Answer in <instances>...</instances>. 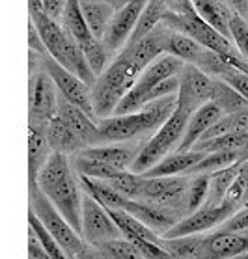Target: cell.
I'll return each instance as SVG.
<instances>
[{"label": "cell", "instance_id": "cell-30", "mask_svg": "<svg viewBox=\"0 0 248 259\" xmlns=\"http://www.w3.org/2000/svg\"><path fill=\"white\" fill-rule=\"evenodd\" d=\"M237 171H239V164L235 162V164L226 166V168H220V170L209 174V192H207V200L203 205L215 207L222 203V198H224L231 181L235 179Z\"/></svg>", "mask_w": 248, "mask_h": 259}, {"label": "cell", "instance_id": "cell-3", "mask_svg": "<svg viewBox=\"0 0 248 259\" xmlns=\"http://www.w3.org/2000/svg\"><path fill=\"white\" fill-rule=\"evenodd\" d=\"M176 110V94L151 101L144 108L131 114H112L105 119H99L97 131H99V142L108 144H119V142L131 140L144 133H155L166 119Z\"/></svg>", "mask_w": 248, "mask_h": 259}, {"label": "cell", "instance_id": "cell-2", "mask_svg": "<svg viewBox=\"0 0 248 259\" xmlns=\"http://www.w3.org/2000/svg\"><path fill=\"white\" fill-rule=\"evenodd\" d=\"M37 185L47 196L62 217L69 222V226L82 237V190L75 179L73 168L65 153L53 151L47 162L37 174Z\"/></svg>", "mask_w": 248, "mask_h": 259}, {"label": "cell", "instance_id": "cell-28", "mask_svg": "<svg viewBox=\"0 0 248 259\" xmlns=\"http://www.w3.org/2000/svg\"><path fill=\"white\" fill-rule=\"evenodd\" d=\"M166 10H168V6H166L164 0H148V4L144 8V12L140 13V17L136 21L135 28H133L125 45H133V43L140 41L142 37H146L155 26H159L162 23Z\"/></svg>", "mask_w": 248, "mask_h": 259}, {"label": "cell", "instance_id": "cell-14", "mask_svg": "<svg viewBox=\"0 0 248 259\" xmlns=\"http://www.w3.org/2000/svg\"><path fill=\"white\" fill-rule=\"evenodd\" d=\"M146 4H148V0H129L119 12L114 13L112 23L103 35V45L106 51H118L127 43Z\"/></svg>", "mask_w": 248, "mask_h": 259}, {"label": "cell", "instance_id": "cell-36", "mask_svg": "<svg viewBox=\"0 0 248 259\" xmlns=\"http://www.w3.org/2000/svg\"><path fill=\"white\" fill-rule=\"evenodd\" d=\"M209 192V174H196V177L189 183L187 189V209L189 212L198 211L203 207Z\"/></svg>", "mask_w": 248, "mask_h": 259}, {"label": "cell", "instance_id": "cell-9", "mask_svg": "<svg viewBox=\"0 0 248 259\" xmlns=\"http://www.w3.org/2000/svg\"><path fill=\"white\" fill-rule=\"evenodd\" d=\"M42 67L47 71V75L53 78L54 86L58 90V94L67 99L71 105L78 106L80 110L88 114L90 118L95 119V112H94V106H92V88H90L88 84L80 80V78L75 75V73H71L67 71L65 67L56 62L54 58H51L49 54H43L42 56Z\"/></svg>", "mask_w": 248, "mask_h": 259}, {"label": "cell", "instance_id": "cell-32", "mask_svg": "<svg viewBox=\"0 0 248 259\" xmlns=\"http://www.w3.org/2000/svg\"><path fill=\"white\" fill-rule=\"evenodd\" d=\"M75 170L78 171V176L94 177V179H101V181H110L123 168H116L112 164H106V162H101V160L88 159V157L78 155L75 159Z\"/></svg>", "mask_w": 248, "mask_h": 259}, {"label": "cell", "instance_id": "cell-37", "mask_svg": "<svg viewBox=\"0 0 248 259\" xmlns=\"http://www.w3.org/2000/svg\"><path fill=\"white\" fill-rule=\"evenodd\" d=\"M140 174H133L131 170H121L118 176L106 181L110 187L118 190L119 194H123L125 198H138V190H140Z\"/></svg>", "mask_w": 248, "mask_h": 259}, {"label": "cell", "instance_id": "cell-43", "mask_svg": "<svg viewBox=\"0 0 248 259\" xmlns=\"http://www.w3.org/2000/svg\"><path fill=\"white\" fill-rule=\"evenodd\" d=\"M28 45H30V51H32V53H35L37 56L47 54V51H45V45H43V41H42V37H39L37 30H35V26L32 23L28 24Z\"/></svg>", "mask_w": 248, "mask_h": 259}, {"label": "cell", "instance_id": "cell-25", "mask_svg": "<svg viewBox=\"0 0 248 259\" xmlns=\"http://www.w3.org/2000/svg\"><path fill=\"white\" fill-rule=\"evenodd\" d=\"M196 13L205 21L211 28L230 39V17L231 10L220 0H192Z\"/></svg>", "mask_w": 248, "mask_h": 259}, {"label": "cell", "instance_id": "cell-22", "mask_svg": "<svg viewBox=\"0 0 248 259\" xmlns=\"http://www.w3.org/2000/svg\"><path fill=\"white\" fill-rule=\"evenodd\" d=\"M53 149L47 142V131L28 125V183L37 179V174L47 162Z\"/></svg>", "mask_w": 248, "mask_h": 259}, {"label": "cell", "instance_id": "cell-21", "mask_svg": "<svg viewBox=\"0 0 248 259\" xmlns=\"http://www.w3.org/2000/svg\"><path fill=\"white\" fill-rule=\"evenodd\" d=\"M203 151H196V149H190V151H183V153H174V155H166L164 159H160L157 164H153L151 168L140 174L142 177H170L177 176V174H183L189 168L200 162L203 159Z\"/></svg>", "mask_w": 248, "mask_h": 259}, {"label": "cell", "instance_id": "cell-11", "mask_svg": "<svg viewBox=\"0 0 248 259\" xmlns=\"http://www.w3.org/2000/svg\"><path fill=\"white\" fill-rule=\"evenodd\" d=\"M80 220H82V239L95 248H99L101 244H105L108 241L123 237L118 226L114 224L108 211L86 192H82Z\"/></svg>", "mask_w": 248, "mask_h": 259}, {"label": "cell", "instance_id": "cell-6", "mask_svg": "<svg viewBox=\"0 0 248 259\" xmlns=\"http://www.w3.org/2000/svg\"><path fill=\"white\" fill-rule=\"evenodd\" d=\"M185 65V62H181L179 58L172 56V54H159L155 60H151L144 71L140 73V77L136 78L135 86L121 97V101L118 103L114 114H131L136 112L146 106V95L159 86L160 82H164L166 78L177 77L181 67Z\"/></svg>", "mask_w": 248, "mask_h": 259}, {"label": "cell", "instance_id": "cell-33", "mask_svg": "<svg viewBox=\"0 0 248 259\" xmlns=\"http://www.w3.org/2000/svg\"><path fill=\"white\" fill-rule=\"evenodd\" d=\"M237 157H239V151H215V153H205L200 162H196V164L192 166V168H189L185 174H189V176L211 174V171H217V170H220V168L235 164Z\"/></svg>", "mask_w": 248, "mask_h": 259}, {"label": "cell", "instance_id": "cell-12", "mask_svg": "<svg viewBox=\"0 0 248 259\" xmlns=\"http://www.w3.org/2000/svg\"><path fill=\"white\" fill-rule=\"evenodd\" d=\"M56 97L58 90H54L53 78L45 69H39L30 78L28 92V125L47 131L49 121L56 114Z\"/></svg>", "mask_w": 248, "mask_h": 259}, {"label": "cell", "instance_id": "cell-34", "mask_svg": "<svg viewBox=\"0 0 248 259\" xmlns=\"http://www.w3.org/2000/svg\"><path fill=\"white\" fill-rule=\"evenodd\" d=\"M28 226H30V230L35 233L37 241L42 242V246L47 250L49 257H51V259H69V255L65 253L64 248L54 241V237L51 235L47 230H45V226L39 222V218L35 217L34 211H30V209H28Z\"/></svg>", "mask_w": 248, "mask_h": 259}, {"label": "cell", "instance_id": "cell-47", "mask_svg": "<svg viewBox=\"0 0 248 259\" xmlns=\"http://www.w3.org/2000/svg\"><path fill=\"white\" fill-rule=\"evenodd\" d=\"M239 176L244 179V185H246V203H248V160L239 164Z\"/></svg>", "mask_w": 248, "mask_h": 259}, {"label": "cell", "instance_id": "cell-31", "mask_svg": "<svg viewBox=\"0 0 248 259\" xmlns=\"http://www.w3.org/2000/svg\"><path fill=\"white\" fill-rule=\"evenodd\" d=\"M211 101L219 106L224 114L237 112L241 108H246L248 103L231 88L230 84H226L222 78L213 77V97Z\"/></svg>", "mask_w": 248, "mask_h": 259}, {"label": "cell", "instance_id": "cell-45", "mask_svg": "<svg viewBox=\"0 0 248 259\" xmlns=\"http://www.w3.org/2000/svg\"><path fill=\"white\" fill-rule=\"evenodd\" d=\"M65 0H43V12L47 13L51 19L62 17V12H64Z\"/></svg>", "mask_w": 248, "mask_h": 259}, {"label": "cell", "instance_id": "cell-18", "mask_svg": "<svg viewBox=\"0 0 248 259\" xmlns=\"http://www.w3.org/2000/svg\"><path fill=\"white\" fill-rule=\"evenodd\" d=\"M56 114L64 119L65 123L69 125L71 129H73V133L82 140V144L86 147L99 144V138H97V135H99L97 121L90 118L88 114L84 112V110H80L78 106L71 105L69 101L64 99L60 94L56 97Z\"/></svg>", "mask_w": 248, "mask_h": 259}, {"label": "cell", "instance_id": "cell-40", "mask_svg": "<svg viewBox=\"0 0 248 259\" xmlns=\"http://www.w3.org/2000/svg\"><path fill=\"white\" fill-rule=\"evenodd\" d=\"M133 244L138 248V252L142 253L144 259H174V255L170 252H166L159 242L146 241V239H136V241H133Z\"/></svg>", "mask_w": 248, "mask_h": 259}, {"label": "cell", "instance_id": "cell-29", "mask_svg": "<svg viewBox=\"0 0 248 259\" xmlns=\"http://www.w3.org/2000/svg\"><path fill=\"white\" fill-rule=\"evenodd\" d=\"M106 211H108L110 218L114 220V224L119 228L123 239H127V241L133 242L136 239H146V241H153V242L159 241L157 233H153L149 228H146V226L142 224L140 220H136L133 214H129L123 209H106Z\"/></svg>", "mask_w": 248, "mask_h": 259}, {"label": "cell", "instance_id": "cell-1", "mask_svg": "<svg viewBox=\"0 0 248 259\" xmlns=\"http://www.w3.org/2000/svg\"><path fill=\"white\" fill-rule=\"evenodd\" d=\"M162 30L164 24L160 23L140 41L125 45L118 58L106 69H103L101 75H97L95 84L92 86V106L97 119L112 116L121 97L135 86L144 67L162 54Z\"/></svg>", "mask_w": 248, "mask_h": 259}, {"label": "cell", "instance_id": "cell-24", "mask_svg": "<svg viewBox=\"0 0 248 259\" xmlns=\"http://www.w3.org/2000/svg\"><path fill=\"white\" fill-rule=\"evenodd\" d=\"M140 149L136 147H125V146H90L84 147L80 155L82 157H88V159L101 160V162H106V164H112L116 168H123V170H129V166L133 164L135 157L138 155Z\"/></svg>", "mask_w": 248, "mask_h": 259}, {"label": "cell", "instance_id": "cell-19", "mask_svg": "<svg viewBox=\"0 0 248 259\" xmlns=\"http://www.w3.org/2000/svg\"><path fill=\"white\" fill-rule=\"evenodd\" d=\"M222 116H224V112H222L213 101H209V103H205V105H201L198 110H194V112L190 114L189 121H187L183 138H181L179 146H177V151H179V153L190 151L192 146L203 136V133H205L211 125L217 123Z\"/></svg>", "mask_w": 248, "mask_h": 259}, {"label": "cell", "instance_id": "cell-15", "mask_svg": "<svg viewBox=\"0 0 248 259\" xmlns=\"http://www.w3.org/2000/svg\"><path fill=\"white\" fill-rule=\"evenodd\" d=\"M189 189L185 177H142L138 198L153 203H177Z\"/></svg>", "mask_w": 248, "mask_h": 259}, {"label": "cell", "instance_id": "cell-42", "mask_svg": "<svg viewBox=\"0 0 248 259\" xmlns=\"http://www.w3.org/2000/svg\"><path fill=\"white\" fill-rule=\"evenodd\" d=\"M28 259H51L47 250L42 246V242L37 241V237L32 230L28 231Z\"/></svg>", "mask_w": 248, "mask_h": 259}, {"label": "cell", "instance_id": "cell-49", "mask_svg": "<svg viewBox=\"0 0 248 259\" xmlns=\"http://www.w3.org/2000/svg\"><path fill=\"white\" fill-rule=\"evenodd\" d=\"M103 2H106L108 6L112 8L114 12H119V10H121V8H123L125 4L129 2V0H103Z\"/></svg>", "mask_w": 248, "mask_h": 259}, {"label": "cell", "instance_id": "cell-8", "mask_svg": "<svg viewBox=\"0 0 248 259\" xmlns=\"http://www.w3.org/2000/svg\"><path fill=\"white\" fill-rule=\"evenodd\" d=\"M62 26L67 30V34L75 39L78 49L82 51L84 58L95 77L101 75L106 65V49L103 41L92 34V30L84 21L80 0H65L64 12H62Z\"/></svg>", "mask_w": 248, "mask_h": 259}, {"label": "cell", "instance_id": "cell-26", "mask_svg": "<svg viewBox=\"0 0 248 259\" xmlns=\"http://www.w3.org/2000/svg\"><path fill=\"white\" fill-rule=\"evenodd\" d=\"M80 10L92 34L103 41V35L112 23L116 12L103 0H80Z\"/></svg>", "mask_w": 248, "mask_h": 259}, {"label": "cell", "instance_id": "cell-44", "mask_svg": "<svg viewBox=\"0 0 248 259\" xmlns=\"http://www.w3.org/2000/svg\"><path fill=\"white\" fill-rule=\"evenodd\" d=\"M168 10L176 13H181V15H194L196 10L192 6V0H164Z\"/></svg>", "mask_w": 248, "mask_h": 259}, {"label": "cell", "instance_id": "cell-39", "mask_svg": "<svg viewBox=\"0 0 248 259\" xmlns=\"http://www.w3.org/2000/svg\"><path fill=\"white\" fill-rule=\"evenodd\" d=\"M222 203L233 207V209H237V207H241V205H246V185H244V179L239 176V171H237L235 179L231 181V185L228 187V190H226L224 198H222Z\"/></svg>", "mask_w": 248, "mask_h": 259}, {"label": "cell", "instance_id": "cell-10", "mask_svg": "<svg viewBox=\"0 0 248 259\" xmlns=\"http://www.w3.org/2000/svg\"><path fill=\"white\" fill-rule=\"evenodd\" d=\"M179 86L176 94V108L192 114L213 97V77L192 64H185L177 75Z\"/></svg>", "mask_w": 248, "mask_h": 259}, {"label": "cell", "instance_id": "cell-38", "mask_svg": "<svg viewBox=\"0 0 248 259\" xmlns=\"http://www.w3.org/2000/svg\"><path fill=\"white\" fill-rule=\"evenodd\" d=\"M230 39L235 41L239 54L248 62V21L233 12L230 17Z\"/></svg>", "mask_w": 248, "mask_h": 259}, {"label": "cell", "instance_id": "cell-50", "mask_svg": "<svg viewBox=\"0 0 248 259\" xmlns=\"http://www.w3.org/2000/svg\"><path fill=\"white\" fill-rule=\"evenodd\" d=\"M77 259H101V257H99V255H97L95 252H92V250H90L88 246H86V248L82 250V252H80V253L77 255Z\"/></svg>", "mask_w": 248, "mask_h": 259}, {"label": "cell", "instance_id": "cell-41", "mask_svg": "<svg viewBox=\"0 0 248 259\" xmlns=\"http://www.w3.org/2000/svg\"><path fill=\"white\" fill-rule=\"evenodd\" d=\"M248 230V205H244L241 211L233 212L230 218H226L222 226H220V231H244Z\"/></svg>", "mask_w": 248, "mask_h": 259}, {"label": "cell", "instance_id": "cell-5", "mask_svg": "<svg viewBox=\"0 0 248 259\" xmlns=\"http://www.w3.org/2000/svg\"><path fill=\"white\" fill-rule=\"evenodd\" d=\"M28 194H30V211H34L35 217L39 218V222L45 226V230L54 237V241L58 242L60 246L64 248L65 253L69 255V259H77L78 253L86 248L84 239L71 228L69 222L49 201V198L39 189L37 181L28 183Z\"/></svg>", "mask_w": 248, "mask_h": 259}, {"label": "cell", "instance_id": "cell-46", "mask_svg": "<svg viewBox=\"0 0 248 259\" xmlns=\"http://www.w3.org/2000/svg\"><path fill=\"white\" fill-rule=\"evenodd\" d=\"M226 2L231 8V12L248 21V0H226Z\"/></svg>", "mask_w": 248, "mask_h": 259}, {"label": "cell", "instance_id": "cell-52", "mask_svg": "<svg viewBox=\"0 0 248 259\" xmlns=\"http://www.w3.org/2000/svg\"><path fill=\"white\" fill-rule=\"evenodd\" d=\"M233 259H248V252L241 253V255H237V257H233Z\"/></svg>", "mask_w": 248, "mask_h": 259}, {"label": "cell", "instance_id": "cell-16", "mask_svg": "<svg viewBox=\"0 0 248 259\" xmlns=\"http://www.w3.org/2000/svg\"><path fill=\"white\" fill-rule=\"evenodd\" d=\"M123 211L140 220L142 224L149 228V230L157 233V235H164L166 231L170 230L172 226L177 224L176 212H170L164 207L155 205L153 201H138L135 198H127L123 205Z\"/></svg>", "mask_w": 248, "mask_h": 259}, {"label": "cell", "instance_id": "cell-23", "mask_svg": "<svg viewBox=\"0 0 248 259\" xmlns=\"http://www.w3.org/2000/svg\"><path fill=\"white\" fill-rule=\"evenodd\" d=\"M47 142L53 151L58 153H73L77 149H84L82 140L78 138L69 125L60 118L58 114H54V118L47 125Z\"/></svg>", "mask_w": 248, "mask_h": 259}, {"label": "cell", "instance_id": "cell-20", "mask_svg": "<svg viewBox=\"0 0 248 259\" xmlns=\"http://www.w3.org/2000/svg\"><path fill=\"white\" fill-rule=\"evenodd\" d=\"M160 45H162V53L172 54V56L179 58L181 62H185V64H192L196 67H198V64L203 58V53H205V47H201L200 43L194 41L190 35L177 32V30H172L166 24L164 30H162Z\"/></svg>", "mask_w": 248, "mask_h": 259}, {"label": "cell", "instance_id": "cell-35", "mask_svg": "<svg viewBox=\"0 0 248 259\" xmlns=\"http://www.w3.org/2000/svg\"><path fill=\"white\" fill-rule=\"evenodd\" d=\"M97 250H99L106 259H144L142 253L138 252V248L131 241L123 239V237L105 242V244H101Z\"/></svg>", "mask_w": 248, "mask_h": 259}, {"label": "cell", "instance_id": "cell-53", "mask_svg": "<svg viewBox=\"0 0 248 259\" xmlns=\"http://www.w3.org/2000/svg\"><path fill=\"white\" fill-rule=\"evenodd\" d=\"M241 233H244V235H246V237H248V230H244V231H241Z\"/></svg>", "mask_w": 248, "mask_h": 259}, {"label": "cell", "instance_id": "cell-17", "mask_svg": "<svg viewBox=\"0 0 248 259\" xmlns=\"http://www.w3.org/2000/svg\"><path fill=\"white\" fill-rule=\"evenodd\" d=\"M203 259H233L248 252V237L237 231H217L201 237Z\"/></svg>", "mask_w": 248, "mask_h": 259}, {"label": "cell", "instance_id": "cell-4", "mask_svg": "<svg viewBox=\"0 0 248 259\" xmlns=\"http://www.w3.org/2000/svg\"><path fill=\"white\" fill-rule=\"evenodd\" d=\"M30 23L34 24L35 30H37L49 56L56 60L67 71L75 73L80 80H84L92 88L97 77L94 75V71L90 69L82 51L78 49L75 39L67 34V30L62 24L56 23L54 19L49 17L45 12L30 13Z\"/></svg>", "mask_w": 248, "mask_h": 259}, {"label": "cell", "instance_id": "cell-27", "mask_svg": "<svg viewBox=\"0 0 248 259\" xmlns=\"http://www.w3.org/2000/svg\"><path fill=\"white\" fill-rule=\"evenodd\" d=\"M78 181H80V187H82L84 192L99 201L105 209H123L127 198L123 194H119L118 190L110 187L106 181L86 176H78Z\"/></svg>", "mask_w": 248, "mask_h": 259}, {"label": "cell", "instance_id": "cell-48", "mask_svg": "<svg viewBox=\"0 0 248 259\" xmlns=\"http://www.w3.org/2000/svg\"><path fill=\"white\" fill-rule=\"evenodd\" d=\"M43 12V0H28V13Z\"/></svg>", "mask_w": 248, "mask_h": 259}, {"label": "cell", "instance_id": "cell-51", "mask_svg": "<svg viewBox=\"0 0 248 259\" xmlns=\"http://www.w3.org/2000/svg\"><path fill=\"white\" fill-rule=\"evenodd\" d=\"M248 160V142L239 149V157H237V164H242Z\"/></svg>", "mask_w": 248, "mask_h": 259}, {"label": "cell", "instance_id": "cell-13", "mask_svg": "<svg viewBox=\"0 0 248 259\" xmlns=\"http://www.w3.org/2000/svg\"><path fill=\"white\" fill-rule=\"evenodd\" d=\"M233 212H235V209L226 205V203H220V205H215V207L203 205L198 211L190 212L185 220L177 222L176 226H172L170 230L162 235V239H177V237L196 235V233L207 231L211 230V228H215V226L222 224L226 218H230Z\"/></svg>", "mask_w": 248, "mask_h": 259}, {"label": "cell", "instance_id": "cell-7", "mask_svg": "<svg viewBox=\"0 0 248 259\" xmlns=\"http://www.w3.org/2000/svg\"><path fill=\"white\" fill-rule=\"evenodd\" d=\"M189 118L190 114L176 108L172 112L170 118L155 131L153 136L148 140V144L138 151V155L133 160V164L129 166V170L133 174H144L148 168L157 164L160 159H164L172 149H177L179 142L183 138L185 127H187Z\"/></svg>", "mask_w": 248, "mask_h": 259}]
</instances>
